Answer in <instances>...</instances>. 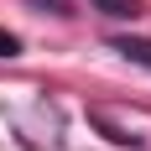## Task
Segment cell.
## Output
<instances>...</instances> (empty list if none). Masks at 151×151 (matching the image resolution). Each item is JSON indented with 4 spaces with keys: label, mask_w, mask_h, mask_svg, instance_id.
<instances>
[{
    "label": "cell",
    "mask_w": 151,
    "mask_h": 151,
    "mask_svg": "<svg viewBox=\"0 0 151 151\" xmlns=\"http://www.w3.org/2000/svg\"><path fill=\"white\" fill-rule=\"evenodd\" d=\"M16 52H21V42H16L5 26H0V58H16Z\"/></svg>",
    "instance_id": "obj_3"
},
{
    "label": "cell",
    "mask_w": 151,
    "mask_h": 151,
    "mask_svg": "<svg viewBox=\"0 0 151 151\" xmlns=\"http://www.w3.org/2000/svg\"><path fill=\"white\" fill-rule=\"evenodd\" d=\"M31 5H47L52 16H68V5H63V0H31Z\"/></svg>",
    "instance_id": "obj_4"
},
{
    "label": "cell",
    "mask_w": 151,
    "mask_h": 151,
    "mask_svg": "<svg viewBox=\"0 0 151 151\" xmlns=\"http://www.w3.org/2000/svg\"><path fill=\"white\" fill-rule=\"evenodd\" d=\"M104 16H136V0H94Z\"/></svg>",
    "instance_id": "obj_2"
},
{
    "label": "cell",
    "mask_w": 151,
    "mask_h": 151,
    "mask_svg": "<svg viewBox=\"0 0 151 151\" xmlns=\"http://www.w3.org/2000/svg\"><path fill=\"white\" fill-rule=\"evenodd\" d=\"M115 52H125V58H136V63H151V42H115Z\"/></svg>",
    "instance_id": "obj_1"
}]
</instances>
